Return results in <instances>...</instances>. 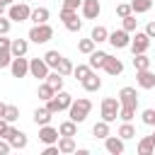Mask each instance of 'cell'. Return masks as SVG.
<instances>
[{
  "instance_id": "6da1fadb",
  "label": "cell",
  "mask_w": 155,
  "mask_h": 155,
  "mask_svg": "<svg viewBox=\"0 0 155 155\" xmlns=\"http://www.w3.org/2000/svg\"><path fill=\"white\" fill-rule=\"evenodd\" d=\"M90 109H92V102H90V99H85V97H80L78 102L73 99V104H70V109H68V114H70V119H73L75 124H82V121L87 119V114H90Z\"/></svg>"
},
{
  "instance_id": "7a4b0ae2",
  "label": "cell",
  "mask_w": 155,
  "mask_h": 155,
  "mask_svg": "<svg viewBox=\"0 0 155 155\" xmlns=\"http://www.w3.org/2000/svg\"><path fill=\"white\" fill-rule=\"evenodd\" d=\"M70 104H73V97H70L68 92H63V90H58L51 99H46V107H48V111H53V114H58V111H63V109H70Z\"/></svg>"
},
{
  "instance_id": "3957f363",
  "label": "cell",
  "mask_w": 155,
  "mask_h": 155,
  "mask_svg": "<svg viewBox=\"0 0 155 155\" xmlns=\"http://www.w3.org/2000/svg\"><path fill=\"white\" fill-rule=\"evenodd\" d=\"M119 109H121L119 97H104V99H102V119H104V121H109V124L116 121Z\"/></svg>"
},
{
  "instance_id": "277c9868",
  "label": "cell",
  "mask_w": 155,
  "mask_h": 155,
  "mask_svg": "<svg viewBox=\"0 0 155 155\" xmlns=\"http://www.w3.org/2000/svg\"><path fill=\"white\" fill-rule=\"evenodd\" d=\"M51 36H53V29L48 24H34L29 29V39L34 44H46V41H51Z\"/></svg>"
},
{
  "instance_id": "5b68a950",
  "label": "cell",
  "mask_w": 155,
  "mask_h": 155,
  "mask_svg": "<svg viewBox=\"0 0 155 155\" xmlns=\"http://www.w3.org/2000/svg\"><path fill=\"white\" fill-rule=\"evenodd\" d=\"M61 19H63V24H65L68 31H80V29H82V22L78 19V12H75V10L63 7V10H61Z\"/></svg>"
},
{
  "instance_id": "8992f818",
  "label": "cell",
  "mask_w": 155,
  "mask_h": 155,
  "mask_svg": "<svg viewBox=\"0 0 155 155\" xmlns=\"http://www.w3.org/2000/svg\"><path fill=\"white\" fill-rule=\"evenodd\" d=\"M7 15H10L12 22H24V19L31 17V10H29V5H24V2H12Z\"/></svg>"
},
{
  "instance_id": "52a82bcc",
  "label": "cell",
  "mask_w": 155,
  "mask_h": 155,
  "mask_svg": "<svg viewBox=\"0 0 155 155\" xmlns=\"http://www.w3.org/2000/svg\"><path fill=\"white\" fill-rule=\"evenodd\" d=\"M29 73H31V78H36V80H46V75H48V63H46L44 58H31V61H29Z\"/></svg>"
},
{
  "instance_id": "ba28073f",
  "label": "cell",
  "mask_w": 155,
  "mask_h": 155,
  "mask_svg": "<svg viewBox=\"0 0 155 155\" xmlns=\"http://www.w3.org/2000/svg\"><path fill=\"white\" fill-rule=\"evenodd\" d=\"M109 44L114 48H126V46H131V36H128L126 29H116V31L109 34Z\"/></svg>"
},
{
  "instance_id": "9c48e42d",
  "label": "cell",
  "mask_w": 155,
  "mask_h": 155,
  "mask_svg": "<svg viewBox=\"0 0 155 155\" xmlns=\"http://www.w3.org/2000/svg\"><path fill=\"white\" fill-rule=\"evenodd\" d=\"M148 46H150V36L145 31H136V36L131 39V51L133 53H145Z\"/></svg>"
},
{
  "instance_id": "30bf717a",
  "label": "cell",
  "mask_w": 155,
  "mask_h": 155,
  "mask_svg": "<svg viewBox=\"0 0 155 155\" xmlns=\"http://www.w3.org/2000/svg\"><path fill=\"white\" fill-rule=\"evenodd\" d=\"M10 70H12V78H24L29 73V61L24 56H15L10 63Z\"/></svg>"
},
{
  "instance_id": "8fae6325",
  "label": "cell",
  "mask_w": 155,
  "mask_h": 155,
  "mask_svg": "<svg viewBox=\"0 0 155 155\" xmlns=\"http://www.w3.org/2000/svg\"><path fill=\"white\" fill-rule=\"evenodd\" d=\"M119 102L121 107H138V94H136V87H121L119 90Z\"/></svg>"
},
{
  "instance_id": "7c38bea8",
  "label": "cell",
  "mask_w": 155,
  "mask_h": 155,
  "mask_svg": "<svg viewBox=\"0 0 155 155\" xmlns=\"http://www.w3.org/2000/svg\"><path fill=\"white\" fill-rule=\"evenodd\" d=\"M5 138L10 140V145H12V148H19V150H22V148H27V133H22L19 128H12V126H10V128H7V133H5Z\"/></svg>"
},
{
  "instance_id": "4fadbf2b",
  "label": "cell",
  "mask_w": 155,
  "mask_h": 155,
  "mask_svg": "<svg viewBox=\"0 0 155 155\" xmlns=\"http://www.w3.org/2000/svg\"><path fill=\"white\" fill-rule=\"evenodd\" d=\"M136 82H138V87L150 90V87H155V75L150 73V68H145V70H136Z\"/></svg>"
},
{
  "instance_id": "5bb4252c",
  "label": "cell",
  "mask_w": 155,
  "mask_h": 155,
  "mask_svg": "<svg viewBox=\"0 0 155 155\" xmlns=\"http://www.w3.org/2000/svg\"><path fill=\"white\" fill-rule=\"evenodd\" d=\"M99 12H102L99 0H82V15H85V19H97Z\"/></svg>"
},
{
  "instance_id": "9a60e30c",
  "label": "cell",
  "mask_w": 155,
  "mask_h": 155,
  "mask_svg": "<svg viewBox=\"0 0 155 155\" xmlns=\"http://www.w3.org/2000/svg\"><path fill=\"white\" fill-rule=\"evenodd\" d=\"M104 148H107V153H111V155H121L124 153V138L119 136H107L104 138Z\"/></svg>"
},
{
  "instance_id": "2e32d148",
  "label": "cell",
  "mask_w": 155,
  "mask_h": 155,
  "mask_svg": "<svg viewBox=\"0 0 155 155\" xmlns=\"http://www.w3.org/2000/svg\"><path fill=\"white\" fill-rule=\"evenodd\" d=\"M58 136H61V133H58L56 128H51L48 124L39 128V140H41V143H46V145H51V143H58Z\"/></svg>"
},
{
  "instance_id": "e0dca14e",
  "label": "cell",
  "mask_w": 155,
  "mask_h": 155,
  "mask_svg": "<svg viewBox=\"0 0 155 155\" xmlns=\"http://www.w3.org/2000/svg\"><path fill=\"white\" fill-rule=\"evenodd\" d=\"M104 70H107L109 75H121V73H124V63H121L119 58L109 56V58H107V63H104Z\"/></svg>"
},
{
  "instance_id": "ac0fdd59",
  "label": "cell",
  "mask_w": 155,
  "mask_h": 155,
  "mask_svg": "<svg viewBox=\"0 0 155 155\" xmlns=\"http://www.w3.org/2000/svg\"><path fill=\"white\" fill-rule=\"evenodd\" d=\"M51 119H53V111H48V107L34 111V124H36V126H46Z\"/></svg>"
},
{
  "instance_id": "d6986e66",
  "label": "cell",
  "mask_w": 155,
  "mask_h": 155,
  "mask_svg": "<svg viewBox=\"0 0 155 155\" xmlns=\"http://www.w3.org/2000/svg\"><path fill=\"white\" fill-rule=\"evenodd\" d=\"M58 150H61V153H65V155H68V153H75V150H78V145H75L73 136H61V138H58Z\"/></svg>"
},
{
  "instance_id": "ffe728a7",
  "label": "cell",
  "mask_w": 155,
  "mask_h": 155,
  "mask_svg": "<svg viewBox=\"0 0 155 155\" xmlns=\"http://www.w3.org/2000/svg\"><path fill=\"white\" fill-rule=\"evenodd\" d=\"M138 153H140V155H153V153H155V140H153V136H145V138L138 140Z\"/></svg>"
},
{
  "instance_id": "44dd1931",
  "label": "cell",
  "mask_w": 155,
  "mask_h": 155,
  "mask_svg": "<svg viewBox=\"0 0 155 155\" xmlns=\"http://www.w3.org/2000/svg\"><path fill=\"white\" fill-rule=\"evenodd\" d=\"M107 58H109V53H104V51H92V53H90V68H104Z\"/></svg>"
},
{
  "instance_id": "7402d4cb",
  "label": "cell",
  "mask_w": 155,
  "mask_h": 155,
  "mask_svg": "<svg viewBox=\"0 0 155 155\" xmlns=\"http://www.w3.org/2000/svg\"><path fill=\"white\" fill-rule=\"evenodd\" d=\"M82 87H85L87 92H97V90L102 87V80H99V78H97L94 73H90V75H87V78L82 80Z\"/></svg>"
},
{
  "instance_id": "603a6c76",
  "label": "cell",
  "mask_w": 155,
  "mask_h": 155,
  "mask_svg": "<svg viewBox=\"0 0 155 155\" xmlns=\"http://www.w3.org/2000/svg\"><path fill=\"white\" fill-rule=\"evenodd\" d=\"M34 24H46L48 22V10L46 7H36V10H31V17H29Z\"/></svg>"
},
{
  "instance_id": "cb8c5ba5",
  "label": "cell",
  "mask_w": 155,
  "mask_h": 155,
  "mask_svg": "<svg viewBox=\"0 0 155 155\" xmlns=\"http://www.w3.org/2000/svg\"><path fill=\"white\" fill-rule=\"evenodd\" d=\"M27 48H29L27 39H12V46H10L12 56H24V53H27Z\"/></svg>"
},
{
  "instance_id": "d4e9b609",
  "label": "cell",
  "mask_w": 155,
  "mask_h": 155,
  "mask_svg": "<svg viewBox=\"0 0 155 155\" xmlns=\"http://www.w3.org/2000/svg\"><path fill=\"white\" fill-rule=\"evenodd\" d=\"M92 136H94V138H107V136H109V121H104V119L97 121V124L92 126Z\"/></svg>"
},
{
  "instance_id": "484cf974",
  "label": "cell",
  "mask_w": 155,
  "mask_h": 155,
  "mask_svg": "<svg viewBox=\"0 0 155 155\" xmlns=\"http://www.w3.org/2000/svg\"><path fill=\"white\" fill-rule=\"evenodd\" d=\"M46 82H48V85H51V87H53L56 92H58V90H63V75H61L58 70L48 73V75H46Z\"/></svg>"
},
{
  "instance_id": "4316f807",
  "label": "cell",
  "mask_w": 155,
  "mask_h": 155,
  "mask_svg": "<svg viewBox=\"0 0 155 155\" xmlns=\"http://www.w3.org/2000/svg\"><path fill=\"white\" fill-rule=\"evenodd\" d=\"M90 36L94 39V44H99V41H109V31H107V27H102V24H97V27L92 29Z\"/></svg>"
},
{
  "instance_id": "83f0119b",
  "label": "cell",
  "mask_w": 155,
  "mask_h": 155,
  "mask_svg": "<svg viewBox=\"0 0 155 155\" xmlns=\"http://www.w3.org/2000/svg\"><path fill=\"white\" fill-rule=\"evenodd\" d=\"M133 68H136V70L150 68V58H148L145 53H133Z\"/></svg>"
},
{
  "instance_id": "f1b7e54d",
  "label": "cell",
  "mask_w": 155,
  "mask_h": 155,
  "mask_svg": "<svg viewBox=\"0 0 155 155\" xmlns=\"http://www.w3.org/2000/svg\"><path fill=\"white\" fill-rule=\"evenodd\" d=\"M58 133H61V136H75V133H78V124H75L73 119H70V121H63V124L58 126Z\"/></svg>"
},
{
  "instance_id": "f546056e",
  "label": "cell",
  "mask_w": 155,
  "mask_h": 155,
  "mask_svg": "<svg viewBox=\"0 0 155 155\" xmlns=\"http://www.w3.org/2000/svg\"><path fill=\"white\" fill-rule=\"evenodd\" d=\"M119 136H121L124 140H128V138H136V128L131 126V121H124V124L119 126Z\"/></svg>"
},
{
  "instance_id": "4dcf8cb0",
  "label": "cell",
  "mask_w": 155,
  "mask_h": 155,
  "mask_svg": "<svg viewBox=\"0 0 155 155\" xmlns=\"http://www.w3.org/2000/svg\"><path fill=\"white\" fill-rule=\"evenodd\" d=\"M131 7L136 15H140V12H148L153 7V0H131Z\"/></svg>"
},
{
  "instance_id": "1f68e13d",
  "label": "cell",
  "mask_w": 155,
  "mask_h": 155,
  "mask_svg": "<svg viewBox=\"0 0 155 155\" xmlns=\"http://www.w3.org/2000/svg\"><path fill=\"white\" fill-rule=\"evenodd\" d=\"M78 51L90 56V53L94 51V39H92V36H90V39H80V41H78Z\"/></svg>"
},
{
  "instance_id": "d6a6232c",
  "label": "cell",
  "mask_w": 155,
  "mask_h": 155,
  "mask_svg": "<svg viewBox=\"0 0 155 155\" xmlns=\"http://www.w3.org/2000/svg\"><path fill=\"white\" fill-rule=\"evenodd\" d=\"M61 58H63V56H61L58 51H46V53H44V61L48 63V68H58Z\"/></svg>"
},
{
  "instance_id": "836d02e7",
  "label": "cell",
  "mask_w": 155,
  "mask_h": 155,
  "mask_svg": "<svg viewBox=\"0 0 155 155\" xmlns=\"http://www.w3.org/2000/svg\"><path fill=\"white\" fill-rule=\"evenodd\" d=\"M90 73H92L90 63H87V65H78V68H73V75H75V80H80V82H82V80H85Z\"/></svg>"
},
{
  "instance_id": "e575fe53",
  "label": "cell",
  "mask_w": 155,
  "mask_h": 155,
  "mask_svg": "<svg viewBox=\"0 0 155 155\" xmlns=\"http://www.w3.org/2000/svg\"><path fill=\"white\" fill-rule=\"evenodd\" d=\"M53 94H56V90H53V87H51L48 82H44V85H39V97H41L44 102H46V99H51Z\"/></svg>"
},
{
  "instance_id": "d590c367",
  "label": "cell",
  "mask_w": 155,
  "mask_h": 155,
  "mask_svg": "<svg viewBox=\"0 0 155 155\" xmlns=\"http://www.w3.org/2000/svg\"><path fill=\"white\" fill-rule=\"evenodd\" d=\"M116 15L124 19V17H128V15H133V7H131V2H119L116 5Z\"/></svg>"
},
{
  "instance_id": "8d00e7d4",
  "label": "cell",
  "mask_w": 155,
  "mask_h": 155,
  "mask_svg": "<svg viewBox=\"0 0 155 155\" xmlns=\"http://www.w3.org/2000/svg\"><path fill=\"white\" fill-rule=\"evenodd\" d=\"M56 70L65 78V75H70V73H73V63H70L68 58H61V63H58V68H56Z\"/></svg>"
},
{
  "instance_id": "74e56055",
  "label": "cell",
  "mask_w": 155,
  "mask_h": 155,
  "mask_svg": "<svg viewBox=\"0 0 155 155\" xmlns=\"http://www.w3.org/2000/svg\"><path fill=\"white\" fill-rule=\"evenodd\" d=\"M12 58H15V56H12L10 48H0V68H7V65L12 63Z\"/></svg>"
},
{
  "instance_id": "f35d334b",
  "label": "cell",
  "mask_w": 155,
  "mask_h": 155,
  "mask_svg": "<svg viewBox=\"0 0 155 155\" xmlns=\"http://www.w3.org/2000/svg\"><path fill=\"white\" fill-rule=\"evenodd\" d=\"M133 116H136V109H133V107H121V109H119V119H121V121H131Z\"/></svg>"
},
{
  "instance_id": "ab89813d",
  "label": "cell",
  "mask_w": 155,
  "mask_h": 155,
  "mask_svg": "<svg viewBox=\"0 0 155 155\" xmlns=\"http://www.w3.org/2000/svg\"><path fill=\"white\" fill-rule=\"evenodd\" d=\"M2 119H7L10 124H12V121H17V119H19V109H17V107H12V104H7V109H5V116H2Z\"/></svg>"
},
{
  "instance_id": "60d3db41",
  "label": "cell",
  "mask_w": 155,
  "mask_h": 155,
  "mask_svg": "<svg viewBox=\"0 0 155 155\" xmlns=\"http://www.w3.org/2000/svg\"><path fill=\"white\" fill-rule=\"evenodd\" d=\"M136 27H138V19L133 17V15H128V17H124V29L131 34V31H136Z\"/></svg>"
},
{
  "instance_id": "b9f144b4",
  "label": "cell",
  "mask_w": 155,
  "mask_h": 155,
  "mask_svg": "<svg viewBox=\"0 0 155 155\" xmlns=\"http://www.w3.org/2000/svg\"><path fill=\"white\" fill-rule=\"evenodd\" d=\"M143 124L155 126V109H145V111H143Z\"/></svg>"
},
{
  "instance_id": "7bdbcfd3",
  "label": "cell",
  "mask_w": 155,
  "mask_h": 155,
  "mask_svg": "<svg viewBox=\"0 0 155 155\" xmlns=\"http://www.w3.org/2000/svg\"><path fill=\"white\" fill-rule=\"evenodd\" d=\"M12 150V145H10V140L7 138H0V155H7Z\"/></svg>"
},
{
  "instance_id": "ee69618b",
  "label": "cell",
  "mask_w": 155,
  "mask_h": 155,
  "mask_svg": "<svg viewBox=\"0 0 155 155\" xmlns=\"http://www.w3.org/2000/svg\"><path fill=\"white\" fill-rule=\"evenodd\" d=\"M82 5V0H63V7H68V10H78Z\"/></svg>"
},
{
  "instance_id": "f6af8a7d",
  "label": "cell",
  "mask_w": 155,
  "mask_h": 155,
  "mask_svg": "<svg viewBox=\"0 0 155 155\" xmlns=\"http://www.w3.org/2000/svg\"><path fill=\"white\" fill-rule=\"evenodd\" d=\"M7 31H10V19L0 17V34H7Z\"/></svg>"
},
{
  "instance_id": "bcb514c9",
  "label": "cell",
  "mask_w": 155,
  "mask_h": 155,
  "mask_svg": "<svg viewBox=\"0 0 155 155\" xmlns=\"http://www.w3.org/2000/svg\"><path fill=\"white\" fill-rule=\"evenodd\" d=\"M7 128H10V121H7V119H0V138H5Z\"/></svg>"
},
{
  "instance_id": "7dc6e473",
  "label": "cell",
  "mask_w": 155,
  "mask_h": 155,
  "mask_svg": "<svg viewBox=\"0 0 155 155\" xmlns=\"http://www.w3.org/2000/svg\"><path fill=\"white\" fill-rule=\"evenodd\" d=\"M10 46H12V41H10L5 34H0V48H10Z\"/></svg>"
},
{
  "instance_id": "c3c4849f",
  "label": "cell",
  "mask_w": 155,
  "mask_h": 155,
  "mask_svg": "<svg viewBox=\"0 0 155 155\" xmlns=\"http://www.w3.org/2000/svg\"><path fill=\"white\" fill-rule=\"evenodd\" d=\"M145 34H148L150 39H155V22H150V24L145 27Z\"/></svg>"
},
{
  "instance_id": "681fc988",
  "label": "cell",
  "mask_w": 155,
  "mask_h": 155,
  "mask_svg": "<svg viewBox=\"0 0 155 155\" xmlns=\"http://www.w3.org/2000/svg\"><path fill=\"white\" fill-rule=\"evenodd\" d=\"M5 109H7V104H5V102H0V119L5 116Z\"/></svg>"
},
{
  "instance_id": "f907efd6",
  "label": "cell",
  "mask_w": 155,
  "mask_h": 155,
  "mask_svg": "<svg viewBox=\"0 0 155 155\" xmlns=\"http://www.w3.org/2000/svg\"><path fill=\"white\" fill-rule=\"evenodd\" d=\"M0 2H2V5H12L15 0H0Z\"/></svg>"
},
{
  "instance_id": "816d5d0a",
  "label": "cell",
  "mask_w": 155,
  "mask_h": 155,
  "mask_svg": "<svg viewBox=\"0 0 155 155\" xmlns=\"http://www.w3.org/2000/svg\"><path fill=\"white\" fill-rule=\"evenodd\" d=\"M2 12H5V5H2V2H0V17H2Z\"/></svg>"
},
{
  "instance_id": "f5cc1de1",
  "label": "cell",
  "mask_w": 155,
  "mask_h": 155,
  "mask_svg": "<svg viewBox=\"0 0 155 155\" xmlns=\"http://www.w3.org/2000/svg\"><path fill=\"white\" fill-rule=\"evenodd\" d=\"M153 140H155V133H153Z\"/></svg>"
}]
</instances>
